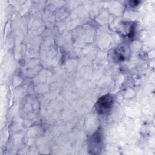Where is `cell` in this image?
<instances>
[{
    "label": "cell",
    "instance_id": "cell-1",
    "mask_svg": "<svg viewBox=\"0 0 155 155\" xmlns=\"http://www.w3.org/2000/svg\"><path fill=\"white\" fill-rule=\"evenodd\" d=\"M88 151L90 154L100 153L103 147V133L101 130H96L88 139Z\"/></svg>",
    "mask_w": 155,
    "mask_h": 155
},
{
    "label": "cell",
    "instance_id": "cell-2",
    "mask_svg": "<svg viewBox=\"0 0 155 155\" xmlns=\"http://www.w3.org/2000/svg\"><path fill=\"white\" fill-rule=\"evenodd\" d=\"M114 104V98L111 94H107L101 96L96 102L95 108L100 114H105L110 111Z\"/></svg>",
    "mask_w": 155,
    "mask_h": 155
},
{
    "label": "cell",
    "instance_id": "cell-3",
    "mask_svg": "<svg viewBox=\"0 0 155 155\" xmlns=\"http://www.w3.org/2000/svg\"><path fill=\"white\" fill-rule=\"evenodd\" d=\"M129 47L125 44L118 45L112 53V58L115 62H120L125 61L130 56Z\"/></svg>",
    "mask_w": 155,
    "mask_h": 155
},
{
    "label": "cell",
    "instance_id": "cell-4",
    "mask_svg": "<svg viewBox=\"0 0 155 155\" xmlns=\"http://www.w3.org/2000/svg\"><path fill=\"white\" fill-rule=\"evenodd\" d=\"M120 35L127 39H133L135 36L136 25L133 22H125L121 25Z\"/></svg>",
    "mask_w": 155,
    "mask_h": 155
},
{
    "label": "cell",
    "instance_id": "cell-5",
    "mask_svg": "<svg viewBox=\"0 0 155 155\" xmlns=\"http://www.w3.org/2000/svg\"><path fill=\"white\" fill-rule=\"evenodd\" d=\"M139 2V1H131V2H130V5H131V6H135V5H136Z\"/></svg>",
    "mask_w": 155,
    "mask_h": 155
}]
</instances>
